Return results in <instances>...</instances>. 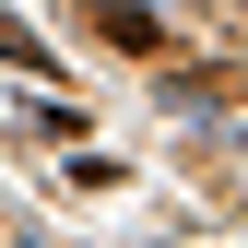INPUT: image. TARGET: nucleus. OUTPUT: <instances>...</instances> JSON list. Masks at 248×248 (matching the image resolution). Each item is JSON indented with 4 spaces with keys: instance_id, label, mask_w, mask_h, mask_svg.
<instances>
[{
    "instance_id": "1",
    "label": "nucleus",
    "mask_w": 248,
    "mask_h": 248,
    "mask_svg": "<svg viewBox=\"0 0 248 248\" xmlns=\"http://www.w3.org/2000/svg\"><path fill=\"white\" fill-rule=\"evenodd\" d=\"M95 36H107V47H142V59H154V47H166V24H154L142 0H95Z\"/></svg>"
}]
</instances>
